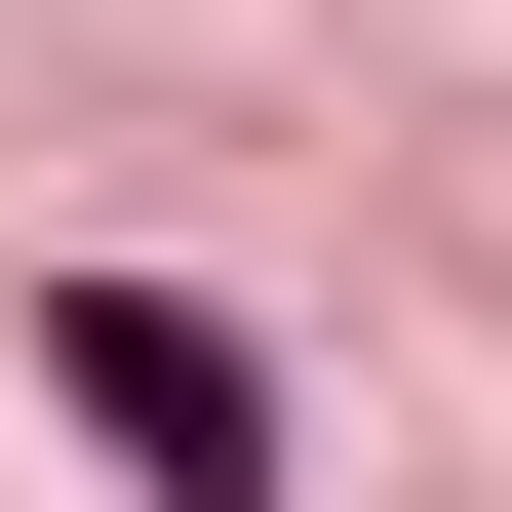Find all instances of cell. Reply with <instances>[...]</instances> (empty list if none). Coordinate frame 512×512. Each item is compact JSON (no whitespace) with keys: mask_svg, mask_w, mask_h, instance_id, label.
<instances>
[{"mask_svg":"<svg viewBox=\"0 0 512 512\" xmlns=\"http://www.w3.org/2000/svg\"><path fill=\"white\" fill-rule=\"evenodd\" d=\"M40 394L119 434V512H276V355L197 316V276H40Z\"/></svg>","mask_w":512,"mask_h":512,"instance_id":"6da1fadb","label":"cell"}]
</instances>
